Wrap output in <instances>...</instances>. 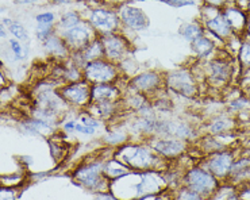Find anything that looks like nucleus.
Wrapping results in <instances>:
<instances>
[{"instance_id": "nucleus-20", "label": "nucleus", "mask_w": 250, "mask_h": 200, "mask_svg": "<svg viewBox=\"0 0 250 200\" xmlns=\"http://www.w3.org/2000/svg\"><path fill=\"white\" fill-rule=\"evenodd\" d=\"M43 47L47 53L52 54L54 57H65L70 50L66 42L64 41V38L57 33H54L53 36L47 38L46 41H43Z\"/></svg>"}, {"instance_id": "nucleus-31", "label": "nucleus", "mask_w": 250, "mask_h": 200, "mask_svg": "<svg viewBox=\"0 0 250 200\" xmlns=\"http://www.w3.org/2000/svg\"><path fill=\"white\" fill-rule=\"evenodd\" d=\"M79 122L82 124H84V126H87V127H92V129L95 130H98L100 126H102V120L98 118H95L93 115H91V114L87 111V110L79 115Z\"/></svg>"}, {"instance_id": "nucleus-32", "label": "nucleus", "mask_w": 250, "mask_h": 200, "mask_svg": "<svg viewBox=\"0 0 250 200\" xmlns=\"http://www.w3.org/2000/svg\"><path fill=\"white\" fill-rule=\"evenodd\" d=\"M56 33V26L54 24H42L38 23L37 26V38L40 41H46L47 38L50 36H53Z\"/></svg>"}, {"instance_id": "nucleus-26", "label": "nucleus", "mask_w": 250, "mask_h": 200, "mask_svg": "<svg viewBox=\"0 0 250 200\" xmlns=\"http://www.w3.org/2000/svg\"><path fill=\"white\" fill-rule=\"evenodd\" d=\"M204 34H206V29H204V26L199 23H187L181 27V36L189 42L195 41L196 38L204 36Z\"/></svg>"}, {"instance_id": "nucleus-19", "label": "nucleus", "mask_w": 250, "mask_h": 200, "mask_svg": "<svg viewBox=\"0 0 250 200\" xmlns=\"http://www.w3.org/2000/svg\"><path fill=\"white\" fill-rule=\"evenodd\" d=\"M131 87L140 94H147L153 92L160 87L161 84V77L158 76L156 72H145L141 73L131 80Z\"/></svg>"}, {"instance_id": "nucleus-29", "label": "nucleus", "mask_w": 250, "mask_h": 200, "mask_svg": "<svg viewBox=\"0 0 250 200\" xmlns=\"http://www.w3.org/2000/svg\"><path fill=\"white\" fill-rule=\"evenodd\" d=\"M7 29H8V33L19 42L29 41V33H27V30L24 29L21 23H18V22H11V23L7 26Z\"/></svg>"}, {"instance_id": "nucleus-30", "label": "nucleus", "mask_w": 250, "mask_h": 200, "mask_svg": "<svg viewBox=\"0 0 250 200\" xmlns=\"http://www.w3.org/2000/svg\"><path fill=\"white\" fill-rule=\"evenodd\" d=\"M173 192H175V200H206L200 195L195 194L193 191L186 188L183 185Z\"/></svg>"}, {"instance_id": "nucleus-15", "label": "nucleus", "mask_w": 250, "mask_h": 200, "mask_svg": "<svg viewBox=\"0 0 250 200\" xmlns=\"http://www.w3.org/2000/svg\"><path fill=\"white\" fill-rule=\"evenodd\" d=\"M238 129V122L231 114H216L204 124V134L222 136L227 133H234Z\"/></svg>"}, {"instance_id": "nucleus-37", "label": "nucleus", "mask_w": 250, "mask_h": 200, "mask_svg": "<svg viewBox=\"0 0 250 200\" xmlns=\"http://www.w3.org/2000/svg\"><path fill=\"white\" fill-rule=\"evenodd\" d=\"M165 3H168L170 6L175 7H184V6H196L199 4V1L203 0H163Z\"/></svg>"}, {"instance_id": "nucleus-12", "label": "nucleus", "mask_w": 250, "mask_h": 200, "mask_svg": "<svg viewBox=\"0 0 250 200\" xmlns=\"http://www.w3.org/2000/svg\"><path fill=\"white\" fill-rule=\"evenodd\" d=\"M100 41L103 43L104 57L111 62L121 61L127 54L128 49H130L126 38L122 36H118L115 33L100 36Z\"/></svg>"}, {"instance_id": "nucleus-28", "label": "nucleus", "mask_w": 250, "mask_h": 200, "mask_svg": "<svg viewBox=\"0 0 250 200\" xmlns=\"http://www.w3.org/2000/svg\"><path fill=\"white\" fill-rule=\"evenodd\" d=\"M227 108L231 112H248L250 111V98L245 95H238L227 103Z\"/></svg>"}, {"instance_id": "nucleus-34", "label": "nucleus", "mask_w": 250, "mask_h": 200, "mask_svg": "<svg viewBox=\"0 0 250 200\" xmlns=\"http://www.w3.org/2000/svg\"><path fill=\"white\" fill-rule=\"evenodd\" d=\"M21 195V187H1L0 200H18Z\"/></svg>"}, {"instance_id": "nucleus-1", "label": "nucleus", "mask_w": 250, "mask_h": 200, "mask_svg": "<svg viewBox=\"0 0 250 200\" xmlns=\"http://www.w3.org/2000/svg\"><path fill=\"white\" fill-rule=\"evenodd\" d=\"M169 189L165 172H128L110 182V192L119 200H138L147 195L163 194Z\"/></svg>"}, {"instance_id": "nucleus-36", "label": "nucleus", "mask_w": 250, "mask_h": 200, "mask_svg": "<svg viewBox=\"0 0 250 200\" xmlns=\"http://www.w3.org/2000/svg\"><path fill=\"white\" fill-rule=\"evenodd\" d=\"M35 20H37V23L52 24L56 20V17H54L53 12H42V14H38L35 17Z\"/></svg>"}, {"instance_id": "nucleus-40", "label": "nucleus", "mask_w": 250, "mask_h": 200, "mask_svg": "<svg viewBox=\"0 0 250 200\" xmlns=\"http://www.w3.org/2000/svg\"><path fill=\"white\" fill-rule=\"evenodd\" d=\"M75 133L84 134V136H93V134L96 133V130L92 129V127H87V126H84V124H82L77 120V123H76L75 127Z\"/></svg>"}, {"instance_id": "nucleus-39", "label": "nucleus", "mask_w": 250, "mask_h": 200, "mask_svg": "<svg viewBox=\"0 0 250 200\" xmlns=\"http://www.w3.org/2000/svg\"><path fill=\"white\" fill-rule=\"evenodd\" d=\"M204 4L209 7H215V8H219V10H223L225 7L230 4V1L233 0H203ZM235 1V0H234Z\"/></svg>"}, {"instance_id": "nucleus-18", "label": "nucleus", "mask_w": 250, "mask_h": 200, "mask_svg": "<svg viewBox=\"0 0 250 200\" xmlns=\"http://www.w3.org/2000/svg\"><path fill=\"white\" fill-rule=\"evenodd\" d=\"M21 129L23 131L24 134H29V136H54L56 133V124L49 123L45 122L42 119L31 118L26 119L23 122H21Z\"/></svg>"}, {"instance_id": "nucleus-3", "label": "nucleus", "mask_w": 250, "mask_h": 200, "mask_svg": "<svg viewBox=\"0 0 250 200\" xmlns=\"http://www.w3.org/2000/svg\"><path fill=\"white\" fill-rule=\"evenodd\" d=\"M112 154L103 156L102 153H96L91 157H87L72 172L73 181L92 194L110 191L111 181L104 175V164Z\"/></svg>"}, {"instance_id": "nucleus-23", "label": "nucleus", "mask_w": 250, "mask_h": 200, "mask_svg": "<svg viewBox=\"0 0 250 200\" xmlns=\"http://www.w3.org/2000/svg\"><path fill=\"white\" fill-rule=\"evenodd\" d=\"M79 54L82 56L83 61H84V65L87 64V62H91V61H95V60L103 59V57H104V49H103V43L100 41V38L93 40V41Z\"/></svg>"}, {"instance_id": "nucleus-42", "label": "nucleus", "mask_w": 250, "mask_h": 200, "mask_svg": "<svg viewBox=\"0 0 250 200\" xmlns=\"http://www.w3.org/2000/svg\"><path fill=\"white\" fill-rule=\"evenodd\" d=\"M77 120H66L64 124H62V130L65 133H75V127Z\"/></svg>"}, {"instance_id": "nucleus-46", "label": "nucleus", "mask_w": 250, "mask_h": 200, "mask_svg": "<svg viewBox=\"0 0 250 200\" xmlns=\"http://www.w3.org/2000/svg\"><path fill=\"white\" fill-rule=\"evenodd\" d=\"M245 34H246V36H250V14H249V17H248V24H246Z\"/></svg>"}, {"instance_id": "nucleus-5", "label": "nucleus", "mask_w": 250, "mask_h": 200, "mask_svg": "<svg viewBox=\"0 0 250 200\" xmlns=\"http://www.w3.org/2000/svg\"><path fill=\"white\" fill-rule=\"evenodd\" d=\"M237 157H238V147H234V149H226V150L204 156L198 164L206 168L221 182H226L229 181V177L231 175L233 165Z\"/></svg>"}, {"instance_id": "nucleus-48", "label": "nucleus", "mask_w": 250, "mask_h": 200, "mask_svg": "<svg viewBox=\"0 0 250 200\" xmlns=\"http://www.w3.org/2000/svg\"><path fill=\"white\" fill-rule=\"evenodd\" d=\"M248 88H249V94H250V84H249V87H248Z\"/></svg>"}, {"instance_id": "nucleus-38", "label": "nucleus", "mask_w": 250, "mask_h": 200, "mask_svg": "<svg viewBox=\"0 0 250 200\" xmlns=\"http://www.w3.org/2000/svg\"><path fill=\"white\" fill-rule=\"evenodd\" d=\"M238 154H245L250 157V136H246L245 138H241L238 146Z\"/></svg>"}, {"instance_id": "nucleus-17", "label": "nucleus", "mask_w": 250, "mask_h": 200, "mask_svg": "<svg viewBox=\"0 0 250 200\" xmlns=\"http://www.w3.org/2000/svg\"><path fill=\"white\" fill-rule=\"evenodd\" d=\"M122 98L121 91L114 84H95L92 85V103H119Z\"/></svg>"}, {"instance_id": "nucleus-8", "label": "nucleus", "mask_w": 250, "mask_h": 200, "mask_svg": "<svg viewBox=\"0 0 250 200\" xmlns=\"http://www.w3.org/2000/svg\"><path fill=\"white\" fill-rule=\"evenodd\" d=\"M59 94L68 103V106L88 108V106L92 103V84L83 79L80 81L69 82L64 85L59 89Z\"/></svg>"}, {"instance_id": "nucleus-44", "label": "nucleus", "mask_w": 250, "mask_h": 200, "mask_svg": "<svg viewBox=\"0 0 250 200\" xmlns=\"http://www.w3.org/2000/svg\"><path fill=\"white\" fill-rule=\"evenodd\" d=\"M49 1L56 3V4H66V3H70V1H73V0H49Z\"/></svg>"}, {"instance_id": "nucleus-45", "label": "nucleus", "mask_w": 250, "mask_h": 200, "mask_svg": "<svg viewBox=\"0 0 250 200\" xmlns=\"http://www.w3.org/2000/svg\"><path fill=\"white\" fill-rule=\"evenodd\" d=\"M112 4H119V6H123V4H127V1L130 0H111Z\"/></svg>"}, {"instance_id": "nucleus-2", "label": "nucleus", "mask_w": 250, "mask_h": 200, "mask_svg": "<svg viewBox=\"0 0 250 200\" xmlns=\"http://www.w3.org/2000/svg\"><path fill=\"white\" fill-rule=\"evenodd\" d=\"M114 157L122 161L130 171L167 172L170 162L154 152L146 141H128L114 149Z\"/></svg>"}, {"instance_id": "nucleus-27", "label": "nucleus", "mask_w": 250, "mask_h": 200, "mask_svg": "<svg viewBox=\"0 0 250 200\" xmlns=\"http://www.w3.org/2000/svg\"><path fill=\"white\" fill-rule=\"evenodd\" d=\"M239 65L244 69H250V36H246L242 38V43L238 52Z\"/></svg>"}, {"instance_id": "nucleus-25", "label": "nucleus", "mask_w": 250, "mask_h": 200, "mask_svg": "<svg viewBox=\"0 0 250 200\" xmlns=\"http://www.w3.org/2000/svg\"><path fill=\"white\" fill-rule=\"evenodd\" d=\"M80 22H82V18L79 17V14H76V12H66V14H64L61 17V19L59 20V24H56V33L57 34H62L65 31L73 29Z\"/></svg>"}, {"instance_id": "nucleus-7", "label": "nucleus", "mask_w": 250, "mask_h": 200, "mask_svg": "<svg viewBox=\"0 0 250 200\" xmlns=\"http://www.w3.org/2000/svg\"><path fill=\"white\" fill-rule=\"evenodd\" d=\"M84 79L92 85L95 84H114L117 80L118 71L115 65L104 59L95 60L83 66Z\"/></svg>"}, {"instance_id": "nucleus-43", "label": "nucleus", "mask_w": 250, "mask_h": 200, "mask_svg": "<svg viewBox=\"0 0 250 200\" xmlns=\"http://www.w3.org/2000/svg\"><path fill=\"white\" fill-rule=\"evenodd\" d=\"M15 4H21V6H27V4H33L37 0H14Z\"/></svg>"}, {"instance_id": "nucleus-10", "label": "nucleus", "mask_w": 250, "mask_h": 200, "mask_svg": "<svg viewBox=\"0 0 250 200\" xmlns=\"http://www.w3.org/2000/svg\"><path fill=\"white\" fill-rule=\"evenodd\" d=\"M168 88L173 91L175 94L192 99L198 95V82L196 79L189 71L180 69L173 72L167 80Z\"/></svg>"}, {"instance_id": "nucleus-33", "label": "nucleus", "mask_w": 250, "mask_h": 200, "mask_svg": "<svg viewBox=\"0 0 250 200\" xmlns=\"http://www.w3.org/2000/svg\"><path fill=\"white\" fill-rule=\"evenodd\" d=\"M8 42H10V49H11V52L18 60H22L23 57H26L27 49H26L21 42L18 41V40H15V38H10V41Z\"/></svg>"}, {"instance_id": "nucleus-35", "label": "nucleus", "mask_w": 250, "mask_h": 200, "mask_svg": "<svg viewBox=\"0 0 250 200\" xmlns=\"http://www.w3.org/2000/svg\"><path fill=\"white\" fill-rule=\"evenodd\" d=\"M138 200H175V192L168 189V191H165L163 194L147 195V196L140 198Z\"/></svg>"}, {"instance_id": "nucleus-41", "label": "nucleus", "mask_w": 250, "mask_h": 200, "mask_svg": "<svg viewBox=\"0 0 250 200\" xmlns=\"http://www.w3.org/2000/svg\"><path fill=\"white\" fill-rule=\"evenodd\" d=\"M93 200H119L117 196L111 194L110 191H105V192H98L95 194V198Z\"/></svg>"}, {"instance_id": "nucleus-16", "label": "nucleus", "mask_w": 250, "mask_h": 200, "mask_svg": "<svg viewBox=\"0 0 250 200\" xmlns=\"http://www.w3.org/2000/svg\"><path fill=\"white\" fill-rule=\"evenodd\" d=\"M222 14L227 20L229 26L233 30L234 34H238V36L239 34H245L246 24H248V17H249L246 10L238 6L229 4L222 10Z\"/></svg>"}, {"instance_id": "nucleus-9", "label": "nucleus", "mask_w": 250, "mask_h": 200, "mask_svg": "<svg viewBox=\"0 0 250 200\" xmlns=\"http://www.w3.org/2000/svg\"><path fill=\"white\" fill-rule=\"evenodd\" d=\"M60 36L64 38V41L66 42V45L70 50L77 52V53H80L93 40H96L95 38V29L91 26V23H87L84 20H82L73 29L68 30Z\"/></svg>"}, {"instance_id": "nucleus-24", "label": "nucleus", "mask_w": 250, "mask_h": 200, "mask_svg": "<svg viewBox=\"0 0 250 200\" xmlns=\"http://www.w3.org/2000/svg\"><path fill=\"white\" fill-rule=\"evenodd\" d=\"M209 200H244L238 194V188L231 182H221L219 188Z\"/></svg>"}, {"instance_id": "nucleus-6", "label": "nucleus", "mask_w": 250, "mask_h": 200, "mask_svg": "<svg viewBox=\"0 0 250 200\" xmlns=\"http://www.w3.org/2000/svg\"><path fill=\"white\" fill-rule=\"evenodd\" d=\"M145 141L154 149L156 153L170 162L188 153V150L191 147L189 142L170 136H154L147 138Z\"/></svg>"}, {"instance_id": "nucleus-13", "label": "nucleus", "mask_w": 250, "mask_h": 200, "mask_svg": "<svg viewBox=\"0 0 250 200\" xmlns=\"http://www.w3.org/2000/svg\"><path fill=\"white\" fill-rule=\"evenodd\" d=\"M207 69H206V75H207V80L209 81L211 85L214 87H221L225 85L230 81V79L233 76V66L229 62V60L223 59H215L209 61L207 64Z\"/></svg>"}, {"instance_id": "nucleus-4", "label": "nucleus", "mask_w": 250, "mask_h": 200, "mask_svg": "<svg viewBox=\"0 0 250 200\" xmlns=\"http://www.w3.org/2000/svg\"><path fill=\"white\" fill-rule=\"evenodd\" d=\"M181 185L193 191L195 194L200 195L206 200H209L216 192V189L219 188L221 181L202 165L195 164L184 172Z\"/></svg>"}, {"instance_id": "nucleus-11", "label": "nucleus", "mask_w": 250, "mask_h": 200, "mask_svg": "<svg viewBox=\"0 0 250 200\" xmlns=\"http://www.w3.org/2000/svg\"><path fill=\"white\" fill-rule=\"evenodd\" d=\"M89 23L95 31H99L100 36L112 34L119 29L121 19L118 12L108 8H96L89 15Z\"/></svg>"}, {"instance_id": "nucleus-21", "label": "nucleus", "mask_w": 250, "mask_h": 200, "mask_svg": "<svg viewBox=\"0 0 250 200\" xmlns=\"http://www.w3.org/2000/svg\"><path fill=\"white\" fill-rule=\"evenodd\" d=\"M192 50L193 53L196 54V57L200 60H207L211 56V54L215 52V42L212 41L209 37H207V34L199 37L195 41L191 42Z\"/></svg>"}, {"instance_id": "nucleus-14", "label": "nucleus", "mask_w": 250, "mask_h": 200, "mask_svg": "<svg viewBox=\"0 0 250 200\" xmlns=\"http://www.w3.org/2000/svg\"><path fill=\"white\" fill-rule=\"evenodd\" d=\"M118 15H119L121 22L130 30L141 31L149 26V18L145 11H142L141 8H137V7H131L128 4L119 6Z\"/></svg>"}, {"instance_id": "nucleus-22", "label": "nucleus", "mask_w": 250, "mask_h": 200, "mask_svg": "<svg viewBox=\"0 0 250 200\" xmlns=\"http://www.w3.org/2000/svg\"><path fill=\"white\" fill-rule=\"evenodd\" d=\"M128 172H131L128 169L126 165L123 164L122 161H119L118 159L114 157V154L111 156L110 159H107L104 164V175L105 177L112 181V180H117L119 177L125 176V175H127Z\"/></svg>"}, {"instance_id": "nucleus-47", "label": "nucleus", "mask_w": 250, "mask_h": 200, "mask_svg": "<svg viewBox=\"0 0 250 200\" xmlns=\"http://www.w3.org/2000/svg\"><path fill=\"white\" fill-rule=\"evenodd\" d=\"M246 11H248V14H250V0H248V6H246Z\"/></svg>"}]
</instances>
